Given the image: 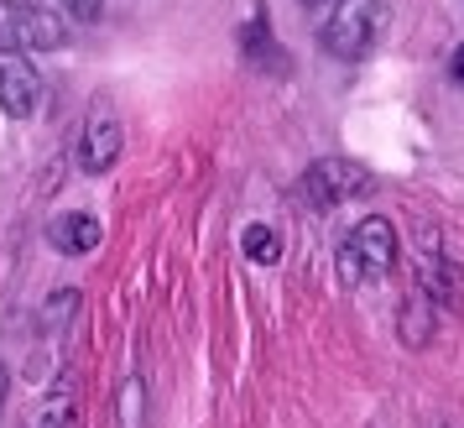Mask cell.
I'll list each match as a JSON object with an SVG mask.
<instances>
[{"label":"cell","instance_id":"cell-3","mask_svg":"<svg viewBox=\"0 0 464 428\" xmlns=\"http://www.w3.org/2000/svg\"><path fill=\"white\" fill-rule=\"evenodd\" d=\"M68 43V16L43 0H0V47L16 53H58Z\"/></svg>","mask_w":464,"mask_h":428},{"label":"cell","instance_id":"cell-4","mask_svg":"<svg viewBox=\"0 0 464 428\" xmlns=\"http://www.w3.org/2000/svg\"><path fill=\"white\" fill-rule=\"evenodd\" d=\"M360 193H371V172L350 162V157H318L314 168L303 172V199L314 209H339Z\"/></svg>","mask_w":464,"mask_h":428},{"label":"cell","instance_id":"cell-2","mask_svg":"<svg viewBox=\"0 0 464 428\" xmlns=\"http://www.w3.org/2000/svg\"><path fill=\"white\" fill-rule=\"evenodd\" d=\"M334 267H339V282H376V277H392V267H397V230H392V219H360L350 236L339 240L334 251Z\"/></svg>","mask_w":464,"mask_h":428},{"label":"cell","instance_id":"cell-1","mask_svg":"<svg viewBox=\"0 0 464 428\" xmlns=\"http://www.w3.org/2000/svg\"><path fill=\"white\" fill-rule=\"evenodd\" d=\"M392 22H397V0H334V11L324 22V53L344 58V63L371 58L386 43Z\"/></svg>","mask_w":464,"mask_h":428},{"label":"cell","instance_id":"cell-7","mask_svg":"<svg viewBox=\"0 0 464 428\" xmlns=\"http://www.w3.org/2000/svg\"><path fill=\"white\" fill-rule=\"evenodd\" d=\"M105 236V225L94 219V214L73 209V214H58L53 225H47V240H53V251H63V257H89L94 246Z\"/></svg>","mask_w":464,"mask_h":428},{"label":"cell","instance_id":"cell-9","mask_svg":"<svg viewBox=\"0 0 464 428\" xmlns=\"http://www.w3.org/2000/svg\"><path fill=\"white\" fill-rule=\"evenodd\" d=\"M418 293L433 303V308H454V298H459V293H454V267L428 251V257L418 261Z\"/></svg>","mask_w":464,"mask_h":428},{"label":"cell","instance_id":"cell-5","mask_svg":"<svg viewBox=\"0 0 464 428\" xmlns=\"http://www.w3.org/2000/svg\"><path fill=\"white\" fill-rule=\"evenodd\" d=\"M121 147H126V121L110 100H94L84 115V131H79V168L84 172H110L121 162Z\"/></svg>","mask_w":464,"mask_h":428},{"label":"cell","instance_id":"cell-11","mask_svg":"<svg viewBox=\"0 0 464 428\" xmlns=\"http://www.w3.org/2000/svg\"><path fill=\"white\" fill-rule=\"evenodd\" d=\"M240 251H246V261H256V267H276V261H282V236H276L272 225H246Z\"/></svg>","mask_w":464,"mask_h":428},{"label":"cell","instance_id":"cell-8","mask_svg":"<svg viewBox=\"0 0 464 428\" xmlns=\"http://www.w3.org/2000/svg\"><path fill=\"white\" fill-rule=\"evenodd\" d=\"M79 413H84V403H79L73 376H58L47 386V397L37 403V413H32V428H79Z\"/></svg>","mask_w":464,"mask_h":428},{"label":"cell","instance_id":"cell-6","mask_svg":"<svg viewBox=\"0 0 464 428\" xmlns=\"http://www.w3.org/2000/svg\"><path fill=\"white\" fill-rule=\"evenodd\" d=\"M43 73L37 63L16 53V47H0V110L11 115V121H32L37 110H43Z\"/></svg>","mask_w":464,"mask_h":428},{"label":"cell","instance_id":"cell-13","mask_svg":"<svg viewBox=\"0 0 464 428\" xmlns=\"http://www.w3.org/2000/svg\"><path fill=\"white\" fill-rule=\"evenodd\" d=\"M58 11H63L68 22H100L105 16V0H58Z\"/></svg>","mask_w":464,"mask_h":428},{"label":"cell","instance_id":"cell-15","mask_svg":"<svg viewBox=\"0 0 464 428\" xmlns=\"http://www.w3.org/2000/svg\"><path fill=\"white\" fill-rule=\"evenodd\" d=\"M5 392H11V376H5V365H0V413H5Z\"/></svg>","mask_w":464,"mask_h":428},{"label":"cell","instance_id":"cell-10","mask_svg":"<svg viewBox=\"0 0 464 428\" xmlns=\"http://www.w3.org/2000/svg\"><path fill=\"white\" fill-rule=\"evenodd\" d=\"M433 324H439V308H433V303L422 298L418 287H412V298H407V308H401V345H407V350H422V345L433 340Z\"/></svg>","mask_w":464,"mask_h":428},{"label":"cell","instance_id":"cell-14","mask_svg":"<svg viewBox=\"0 0 464 428\" xmlns=\"http://www.w3.org/2000/svg\"><path fill=\"white\" fill-rule=\"evenodd\" d=\"M449 73H454V84H464V43H459V53H454V63H449Z\"/></svg>","mask_w":464,"mask_h":428},{"label":"cell","instance_id":"cell-12","mask_svg":"<svg viewBox=\"0 0 464 428\" xmlns=\"http://www.w3.org/2000/svg\"><path fill=\"white\" fill-rule=\"evenodd\" d=\"M240 37H246V53H251L256 63H266V58H282V53H276V43L266 37V22H261V5L251 11V22H246V32H240Z\"/></svg>","mask_w":464,"mask_h":428},{"label":"cell","instance_id":"cell-16","mask_svg":"<svg viewBox=\"0 0 464 428\" xmlns=\"http://www.w3.org/2000/svg\"><path fill=\"white\" fill-rule=\"evenodd\" d=\"M303 5H329V0H303Z\"/></svg>","mask_w":464,"mask_h":428}]
</instances>
